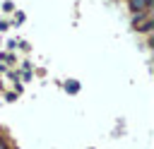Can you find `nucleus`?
Returning <instances> with one entry per match:
<instances>
[{
	"mask_svg": "<svg viewBox=\"0 0 154 149\" xmlns=\"http://www.w3.org/2000/svg\"><path fill=\"white\" fill-rule=\"evenodd\" d=\"M132 26H135L137 31H149V29H152V19H149L144 12H137L135 19H132Z\"/></svg>",
	"mask_w": 154,
	"mask_h": 149,
	"instance_id": "1",
	"label": "nucleus"
},
{
	"mask_svg": "<svg viewBox=\"0 0 154 149\" xmlns=\"http://www.w3.org/2000/svg\"><path fill=\"white\" fill-rule=\"evenodd\" d=\"M128 2H130V10L137 14V12H147V10L152 7L154 0H128Z\"/></svg>",
	"mask_w": 154,
	"mask_h": 149,
	"instance_id": "2",
	"label": "nucleus"
},
{
	"mask_svg": "<svg viewBox=\"0 0 154 149\" xmlns=\"http://www.w3.org/2000/svg\"><path fill=\"white\" fill-rule=\"evenodd\" d=\"M0 149H7V144H5V139L0 137Z\"/></svg>",
	"mask_w": 154,
	"mask_h": 149,
	"instance_id": "3",
	"label": "nucleus"
}]
</instances>
